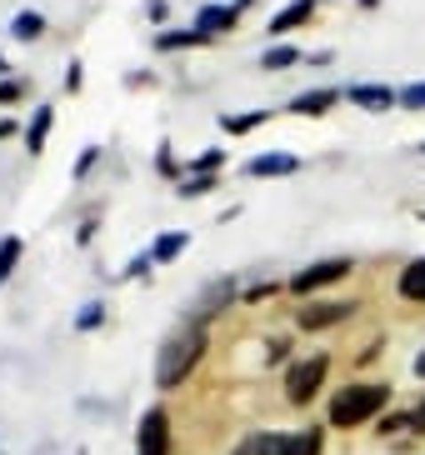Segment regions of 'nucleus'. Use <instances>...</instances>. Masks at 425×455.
<instances>
[{
  "label": "nucleus",
  "mask_w": 425,
  "mask_h": 455,
  "mask_svg": "<svg viewBox=\"0 0 425 455\" xmlns=\"http://www.w3.org/2000/svg\"><path fill=\"white\" fill-rule=\"evenodd\" d=\"M415 375H425V350H421V355H415Z\"/></svg>",
  "instance_id": "c85d7f7f"
},
{
  "label": "nucleus",
  "mask_w": 425,
  "mask_h": 455,
  "mask_svg": "<svg viewBox=\"0 0 425 455\" xmlns=\"http://www.w3.org/2000/svg\"><path fill=\"white\" fill-rule=\"evenodd\" d=\"M0 70H5V60H0Z\"/></svg>",
  "instance_id": "c756f323"
},
{
  "label": "nucleus",
  "mask_w": 425,
  "mask_h": 455,
  "mask_svg": "<svg viewBox=\"0 0 425 455\" xmlns=\"http://www.w3.org/2000/svg\"><path fill=\"white\" fill-rule=\"evenodd\" d=\"M295 60H301L295 45H276V51H266V70H285V66H295Z\"/></svg>",
  "instance_id": "412c9836"
},
{
  "label": "nucleus",
  "mask_w": 425,
  "mask_h": 455,
  "mask_svg": "<svg viewBox=\"0 0 425 455\" xmlns=\"http://www.w3.org/2000/svg\"><path fill=\"white\" fill-rule=\"evenodd\" d=\"M230 300H236V281H215L211 291L200 295V300H190L186 321H190V325H205V321L215 315V310H221V306H230Z\"/></svg>",
  "instance_id": "39448f33"
},
{
  "label": "nucleus",
  "mask_w": 425,
  "mask_h": 455,
  "mask_svg": "<svg viewBox=\"0 0 425 455\" xmlns=\"http://www.w3.org/2000/svg\"><path fill=\"white\" fill-rule=\"evenodd\" d=\"M285 441H291V435H270V430H261V435H251V441H240L236 455H285Z\"/></svg>",
  "instance_id": "9d476101"
},
{
  "label": "nucleus",
  "mask_w": 425,
  "mask_h": 455,
  "mask_svg": "<svg viewBox=\"0 0 425 455\" xmlns=\"http://www.w3.org/2000/svg\"><path fill=\"white\" fill-rule=\"evenodd\" d=\"M285 455H320V430H295L291 441H285Z\"/></svg>",
  "instance_id": "4468645a"
},
{
  "label": "nucleus",
  "mask_w": 425,
  "mask_h": 455,
  "mask_svg": "<svg viewBox=\"0 0 425 455\" xmlns=\"http://www.w3.org/2000/svg\"><path fill=\"white\" fill-rule=\"evenodd\" d=\"M341 275H350V260H316V266H306V270L291 281V291H295V295H310V291H320V285L341 281Z\"/></svg>",
  "instance_id": "20e7f679"
},
{
  "label": "nucleus",
  "mask_w": 425,
  "mask_h": 455,
  "mask_svg": "<svg viewBox=\"0 0 425 455\" xmlns=\"http://www.w3.org/2000/svg\"><path fill=\"white\" fill-rule=\"evenodd\" d=\"M400 295H405V300H425V255L400 270Z\"/></svg>",
  "instance_id": "9b49d317"
},
{
  "label": "nucleus",
  "mask_w": 425,
  "mask_h": 455,
  "mask_svg": "<svg viewBox=\"0 0 425 455\" xmlns=\"http://www.w3.org/2000/svg\"><path fill=\"white\" fill-rule=\"evenodd\" d=\"M40 30H45V20H40L36 11H20V15L11 20V36H15V41H36Z\"/></svg>",
  "instance_id": "2eb2a0df"
},
{
  "label": "nucleus",
  "mask_w": 425,
  "mask_h": 455,
  "mask_svg": "<svg viewBox=\"0 0 425 455\" xmlns=\"http://www.w3.org/2000/svg\"><path fill=\"white\" fill-rule=\"evenodd\" d=\"M386 401H390L386 386H350V390H341V395L331 401V426L350 430V426H360V420L381 415V411H386Z\"/></svg>",
  "instance_id": "f03ea898"
},
{
  "label": "nucleus",
  "mask_w": 425,
  "mask_h": 455,
  "mask_svg": "<svg viewBox=\"0 0 425 455\" xmlns=\"http://www.w3.org/2000/svg\"><path fill=\"white\" fill-rule=\"evenodd\" d=\"M240 5H245V0H240ZM240 5H205V11L196 15V30L205 36V41H211V36H221V30H230L240 20Z\"/></svg>",
  "instance_id": "0eeeda50"
},
{
  "label": "nucleus",
  "mask_w": 425,
  "mask_h": 455,
  "mask_svg": "<svg viewBox=\"0 0 425 455\" xmlns=\"http://www.w3.org/2000/svg\"><path fill=\"white\" fill-rule=\"evenodd\" d=\"M261 121H266V110H255V116H221V125H226L230 135H245V131H255Z\"/></svg>",
  "instance_id": "aec40b11"
},
{
  "label": "nucleus",
  "mask_w": 425,
  "mask_h": 455,
  "mask_svg": "<svg viewBox=\"0 0 425 455\" xmlns=\"http://www.w3.org/2000/svg\"><path fill=\"white\" fill-rule=\"evenodd\" d=\"M211 190H215L211 175H196V180H186V186H180V196H211Z\"/></svg>",
  "instance_id": "b1692460"
},
{
  "label": "nucleus",
  "mask_w": 425,
  "mask_h": 455,
  "mask_svg": "<svg viewBox=\"0 0 425 455\" xmlns=\"http://www.w3.org/2000/svg\"><path fill=\"white\" fill-rule=\"evenodd\" d=\"M295 171V156H255L251 175H291Z\"/></svg>",
  "instance_id": "ddd939ff"
},
{
  "label": "nucleus",
  "mask_w": 425,
  "mask_h": 455,
  "mask_svg": "<svg viewBox=\"0 0 425 455\" xmlns=\"http://www.w3.org/2000/svg\"><path fill=\"white\" fill-rule=\"evenodd\" d=\"M421 150H425V146H421Z\"/></svg>",
  "instance_id": "7c9ffc66"
},
{
  "label": "nucleus",
  "mask_w": 425,
  "mask_h": 455,
  "mask_svg": "<svg viewBox=\"0 0 425 455\" xmlns=\"http://www.w3.org/2000/svg\"><path fill=\"white\" fill-rule=\"evenodd\" d=\"M200 30H180V36H160V51H180V45H200Z\"/></svg>",
  "instance_id": "4be33fe9"
},
{
  "label": "nucleus",
  "mask_w": 425,
  "mask_h": 455,
  "mask_svg": "<svg viewBox=\"0 0 425 455\" xmlns=\"http://www.w3.org/2000/svg\"><path fill=\"white\" fill-rule=\"evenodd\" d=\"M310 15H316V0H291V5L270 20V30H295L301 20H310Z\"/></svg>",
  "instance_id": "f8f14e48"
},
{
  "label": "nucleus",
  "mask_w": 425,
  "mask_h": 455,
  "mask_svg": "<svg viewBox=\"0 0 425 455\" xmlns=\"http://www.w3.org/2000/svg\"><path fill=\"white\" fill-rule=\"evenodd\" d=\"M165 426H171V420H165L160 405H156V411H146V420H140V451H135V455H165V451H171V430H165Z\"/></svg>",
  "instance_id": "423d86ee"
},
{
  "label": "nucleus",
  "mask_w": 425,
  "mask_h": 455,
  "mask_svg": "<svg viewBox=\"0 0 425 455\" xmlns=\"http://www.w3.org/2000/svg\"><path fill=\"white\" fill-rule=\"evenodd\" d=\"M356 306H346V300H320V306H306L301 310V325L306 331H325V325H335V321H346Z\"/></svg>",
  "instance_id": "6e6552de"
},
{
  "label": "nucleus",
  "mask_w": 425,
  "mask_h": 455,
  "mask_svg": "<svg viewBox=\"0 0 425 455\" xmlns=\"http://www.w3.org/2000/svg\"><path fill=\"white\" fill-rule=\"evenodd\" d=\"M400 95L390 85H350V106H365V110H390Z\"/></svg>",
  "instance_id": "1a4fd4ad"
},
{
  "label": "nucleus",
  "mask_w": 425,
  "mask_h": 455,
  "mask_svg": "<svg viewBox=\"0 0 425 455\" xmlns=\"http://www.w3.org/2000/svg\"><path fill=\"white\" fill-rule=\"evenodd\" d=\"M325 365H331L325 355H310V361H301L291 375H285V395H291L295 405H306L310 395L320 390V380H325Z\"/></svg>",
  "instance_id": "7ed1b4c3"
},
{
  "label": "nucleus",
  "mask_w": 425,
  "mask_h": 455,
  "mask_svg": "<svg viewBox=\"0 0 425 455\" xmlns=\"http://www.w3.org/2000/svg\"><path fill=\"white\" fill-rule=\"evenodd\" d=\"M200 350H205V325H180V331L160 346V361H156V386L160 390H175L180 380L190 375V365L200 361Z\"/></svg>",
  "instance_id": "f257e3e1"
},
{
  "label": "nucleus",
  "mask_w": 425,
  "mask_h": 455,
  "mask_svg": "<svg viewBox=\"0 0 425 455\" xmlns=\"http://www.w3.org/2000/svg\"><path fill=\"white\" fill-rule=\"evenodd\" d=\"M45 135H51V110L40 106V110H36V121H30V131H26V146L40 150V146H45Z\"/></svg>",
  "instance_id": "a211bd4d"
},
{
  "label": "nucleus",
  "mask_w": 425,
  "mask_h": 455,
  "mask_svg": "<svg viewBox=\"0 0 425 455\" xmlns=\"http://www.w3.org/2000/svg\"><path fill=\"white\" fill-rule=\"evenodd\" d=\"M186 245H190V235H186V230H175V235H160V241H156V251H150V260H175V255L186 251Z\"/></svg>",
  "instance_id": "f3484780"
},
{
  "label": "nucleus",
  "mask_w": 425,
  "mask_h": 455,
  "mask_svg": "<svg viewBox=\"0 0 425 455\" xmlns=\"http://www.w3.org/2000/svg\"><path fill=\"white\" fill-rule=\"evenodd\" d=\"M411 430H425V401L415 405V415H411Z\"/></svg>",
  "instance_id": "cd10ccee"
},
{
  "label": "nucleus",
  "mask_w": 425,
  "mask_h": 455,
  "mask_svg": "<svg viewBox=\"0 0 425 455\" xmlns=\"http://www.w3.org/2000/svg\"><path fill=\"white\" fill-rule=\"evenodd\" d=\"M11 100H20V85L5 81V85H0V106H11Z\"/></svg>",
  "instance_id": "bb28decb"
},
{
  "label": "nucleus",
  "mask_w": 425,
  "mask_h": 455,
  "mask_svg": "<svg viewBox=\"0 0 425 455\" xmlns=\"http://www.w3.org/2000/svg\"><path fill=\"white\" fill-rule=\"evenodd\" d=\"M400 106H411V110H425V81L411 85V91H400Z\"/></svg>",
  "instance_id": "393cba45"
},
{
  "label": "nucleus",
  "mask_w": 425,
  "mask_h": 455,
  "mask_svg": "<svg viewBox=\"0 0 425 455\" xmlns=\"http://www.w3.org/2000/svg\"><path fill=\"white\" fill-rule=\"evenodd\" d=\"M100 321H106V306H85V310L76 315V325H80V331H95Z\"/></svg>",
  "instance_id": "5701e85b"
},
{
  "label": "nucleus",
  "mask_w": 425,
  "mask_h": 455,
  "mask_svg": "<svg viewBox=\"0 0 425 455\" xmlns=\"http://www.w3.org/2000/svg\"><path fill=\"white\" fill-rule=\"evenodd\" d=\"M15 260H20V241H15V235H5V241H0V281H11Z\"/></svg>",
  "instance_id": "6ab92c4d"
},
{
  "label": "nucleus",
  "mask_w": 425,
  "mask_h": 455,
  "mask_svg": "<svg viewBox=\"0 0 425 455\" xmlns=\"http://www.w3.org/2000/svg\"><path fill=\"white\" fill-rule=\"evenodd\" d=\"M331 100H335V91H310V95H295L291 110H295V116H320Z\"/></svg>",
  "instance_id": "dca6fc26"
},
{
  "label": "nucleus",
  "mask_w": 425,
  "mask_h": 455,
  "mask_svg": "<svg viewBox=\"0 0 425 455\" xmlns=\"http://www.w3.org/2000/svg\"><path fill=\"white\" fill-rule=\"evenodd\" d=\"M215 165H221V150H205V156H200V161L190 165V171H200V175H211Z\"/></svg>",
  "instance_id": "a878e982"
}]
</instances>
